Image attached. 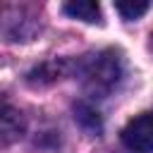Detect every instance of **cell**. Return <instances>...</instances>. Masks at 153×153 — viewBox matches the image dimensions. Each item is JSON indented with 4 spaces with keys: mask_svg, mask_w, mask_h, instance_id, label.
<instances>
[{
    "mask_svg": "<svg viewBox=\"0 0 153 153\" xmlns=\"http://www.w3.org/2000/svg\"><path fill=\"white\" fill-rule=\"evenodd\" d=\"M79 74L88 93L105 96L117 86L122 76V60L115 50H100L96 55H88L79 65Z\"/></svg>",
    "mask_w": 153,
    "mask_h": 153,
    "instance_id": "1",
    "label": "cell"
},
{
    "mask_svg": "<svg viewBox=\"0 0 153 153\" xmlns=\"http://www.w3.org/2000/svg\"><path fill=\"white\" fill-rule=\"evenodd\" d=\"M120 139L131 153H153V112H141L131 117L124 124Z\"/></svg>",
    "mask_w": 153,
    "mask_h": 153,
    "instance_id": "2",
    "label": "cell"
},
{
    "mask_svg": "<svg viewBox=\"0 0 153 153\" xmlns=\"http://www.w3.org/2000/svg\"><path fill=\"white\" fill-rule=\"evenodd\" d=\"M67 67H69V62H65V60H48V62L33 67V69L26 74V81H29L31 86L53 84V81H57V79L67 72Z\"/></svg>",
    "mask_w": 153,
    "mask_h": 153,
    "instance_id": "3",
    "label": "cell"
},
{
    "mask_svg": "<svg viewBox=\"0 0 153 153\" xmlns=\"http://www.w3.org/2000/svg\"><path fill=\"white\" fill-rule=\"evenodd\" d=\"M0 129H2V143L10 146L14 139L22 136L24 131V120L19 115V110H14L10 103H5L2 108V120H0Z\"/></svg>",
    "mask_w": 153,
    "mask_h": 153,
    "instance_id": "4",
    "label": "cell"
},
{
    "mask_svg": "<svg viewBox=\"0 0 153 153\" xmlns=\"http://www.w3.org/2000/svg\"><path fill=\"white\" fill-rule=\"evenodd\" d=\"M62 10H65V14L81 19L86 24H100V7L91 0H74V2H67Z\"/></svg>",
    "mask_w": 153,
    "mask_h": 153,
    "instance_id": "5",
    "label": "cell"
},
{
    "mask_svg": "<svg viewBox=\"0 0 153 153\" xmlns=\"http://www.w3.org/2000/svg\"><path fill=\"white\" fill-rule=\"evenodd\" d=\"M148 7H151V5L143 2V0H124V2H115V10H117L120 17L127 19V22L143 17V14L148 12Z\"/></svg>",
    "mask_w": 153,
    "mask_h": 153,
    "instance_id": "6",
    "label": "cell"
},
{
    "mask_svg": "<svg viewBox=\"0 0 153 153\" xmlns=\"http://www.w3.org/2000/svg\"><path fill=\"white\" fill-rule=\"evenodd\" d=\"M74 117H76L86 129H100V117H98V112H96L91 105H86V103H79V105L74 108Z\"/></svg>",
    "mask_w": 153,
    "mask_h": 153,
    "instance_id": "7",
    "label": "cell"
}]
</instances>
